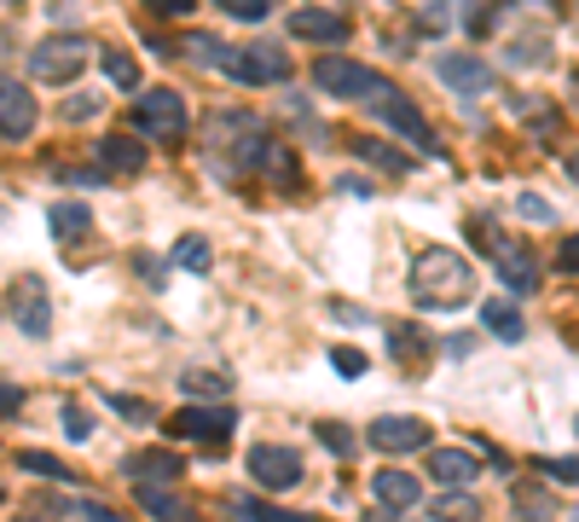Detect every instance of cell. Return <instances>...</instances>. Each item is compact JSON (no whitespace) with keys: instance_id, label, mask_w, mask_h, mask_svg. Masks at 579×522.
Returning a JSON list of instances; mask_svg holds the SVG:
<instances>
[{"instance_id":"obj_1","label":"cell","mask_w":579,"mask_h":522,"mask_svg":"<svg viewBox=\"0 0 579 522\" xmlns=\"http://www.w3.org/2000/svg\"><path fill=\"white\" fill-rule=\"evenodd\" d=\"M475 296V268L458 250H423L411 261V303L429 308V314H446V308H464Z\"/></svg>"},{"instance_id":"obj_2","label":"cell","mask_w":579,"mask_h":522,"mask_svg":"<svg viewBox=\"0 0 579 522\" xmlns=\"http://www.w3.org/2000/svg\"><path fill=\"white\" fill-rule=\"evenodd\" d=\"M88 42L81 35H47L35 53H30V76L35 82H47V88H70L76 76H81V65H88Z\"/></svg>"},{"instance_id":"obj_3","label":"cell","mask_w":579,"mask_h":522,"mask_svg":"<svg viewBox=\"0 0 579 522\" xmlns=\"http://www.w3.org/2000/svg\"><path fill=\"white\" fill-rule=\"evenodd\" d=\"M215 146H220L226 174L256 169L261 157H266V128H261V116H238V111H226V116H220V128H215Z\"/></svg>"},{"instance_id":"obj_4","label":"cell","mask_w":579,"mask_h":522,"mask_svg":"<svg viewBox=\"0 0 579 522\" xmlns=\"http://www.w3.org/2000/svg\"><path fill=\"white\" fill-rule=\"evenodd\" d=\"M314 88L330 99H383L388 76H377L371 65H354V58H319L314 65Z\"/></svg>"},{"instance_id":"obj_5","label":"cell","mask_w":579,"mask_h":522,"mask_svg":"<svg viewBox=\"0 0 579 522\" xmlns=\"http://www.w3.org/2000/svg\"><path fill=\"white\" fill-rule=\"evenodd\" d=\"M469 238H475V245H487L492 268H499V279H504L510 291H533V285H540V261H533L522 245H510L499 227H487V220H469Z\"/></svg>"},{"instance_id":"obj_6","label":"cell","mask_w":579,"mask_h":522,"mask_svg":"<svg viewBox=\"0 0 579 522\" xmlns=\"http://www.w3.org/2000/svg\"><path fill=\"white\" fill-rule=\"evenodd\" d=\"M226 76L243 88H279L290 76V58L279 42H250V47H232V58H226Z\"/></svg>"},{"instance_id":"obj_7","label":"cell","mask_w":579,"mask_h":522,"mask_svg":"<svg viewBox=\"0 0 579 522\" xmlns=\"http://www.w3.org/2000/svg\"><path fill=\"white\" fill-rule=\"evenodd\" d=\"M134 123H139V134H151V139H180V134H185V99H180L174 88L139 93Z\"/></svg>"},{"instance_id":"obj_8","label":"cell","mask_w":579,"mask_h":522,"mask_svg":"<svg viewBox=\"0 0 579 522\" xmlns=\"http://www.w3.org/2000/svg\"><path fill=\"white\" fill-rule=\"evenodd\" d=\"M365 441L377 453H388V458H406V453H423L434 435H429L423 418H377V424L365 430Z\"/></svg>"},{"instance_id":"obj_9","label":"cell","mask_w":579,"mask_h":522,"mask_svg":"<svg viewBox=\"0 0 579 522\" xmlns=\"http://www.w3.org/2000/svg\"><path fill=\"white\" fill-rule=\"evenodd\" d=\"M238 424V412L226 407V400H197V407H185L169 418V430L174 435H197V441H226Z\"/></svg>"},{"instance_id":"obj_10","label":"cell","mask_w":579,"mask_h":522,"mask_svg":"<svg viewBox=\"0 0 579 522\" xmlns=\"http://www.w3.org/2000/svg\"><path fill=\"white\" fill-rule=\"evenodd\" d=\"M250 476L261 481V488H296L302 481V453L296 447H279V441H266V447H250Z\"/></svg>"},{"instance_id":"obj_11","label":"cell","mask_w":579,"mask_h":522,"mask_svg":"<svg viewBox=\"0 0 579 522\" xmlns=\"http://www.w3.org/2000/svg\"><path fill=\"white\" fill-rule=\"evenodd\" d=\"M12 319H18V331H24V337H35V343L53 331V303H47V285H41L35 273L12 285Z\"/></svg>"},{"instance_id":"obj_12","label":"cell","mask_w":579,"mask_h":522,"mask_svg":"<svg viewBox=\"0 0 579 522\" xmlns=\"http://www.w3.org/2000/svg\"><path fill=\"white\" fill-rule=\"evenodd\" d=\"M377 111H383V123H388V134H400V139H411L418 151H434V134H429V123H423V111L411 105V99L400 93V88H388L383 99H377Z\"/></svg>"},{"instance_id":"obj_13","label":"cell","mask_w":579,"mask_h":522,"mask_svg":"<svg viewBox=\"0 0 579 522\" xmlns=\"http://www.w3.org/2000/svg\"><path fill=\"white\" fill-rule=\"evenodd\" d=\"M35 134V93L18 76H0V139H30Z\"/></svg>"},{"instance_id":"obj_14","label":"cell","mask_w":579,"mask_h":522,"mask_svg":"<svg viewBox=\"0 0 579 522\" xmlns=\"http://www.w3.org/2000/svg\"><path fill=\"white\" fill-rule=\"evenodd\" d=\"M434 76H441L458 99H481L492 88V70L481 65V58H469V53H441L434 58Z\"/></svg>"},{"instance_id":"obj_15","label":"cell","mask_w":579,"mask_h":522,"mask_svg":"<svg viewBox=\"0 0 579 522\" xmlns=\"http://www.w3.org/2000/svg\"><path fill=\"white\" fill-rule=\"evenodd\" d=\"M290 35H296V42L330 47V42H348V18L330 12V7H296L290 12Z\"/></svg>"},{"instance_id":"obj_16","label":"cell","mask_w":579,"mask_h":522,"mask_svg":"<svg viewBox=\"0 0 579 522\" xmlns=\"http://www.w3.org/2000/svg\"><path fill=\"white\" fill-rule=\"evenodd\" d=\"M371 493H377V506L395 511V517H406V511L423 499L418 476H406V470H377V476H371Z\"/></svg>"},{"instance_id":"obj_17","label":"cell","mask_w":579,"mask_h":522,"mask_svg":"<svg viewBox=\"0 0 579 522\" xmlns=\"http://www.w3.org/2000/svg\"><path fill=\"white\" fill-rule=\"evenodd\" d=\"M475 470L481 465H475V453H464V447H434L429 453V476L441 481V488H469Z\"/></svg>"},{"instance_id":"obj_18","label":"cell","mask_w":579,"mask_h":522,"mask_svg":"<svg viewBox=\"0 0 579 522\" xmlns=\"http://www.w3.org/2000/svg\"><path fill=\"white\" fill-rule=\"evenodd\" d=\"M134 499H139V511H151L157 522H192V506H185L180 493H169L162 481H139Z\"/></svg>"},{"instance_id":"obj_19","label":"cell","mask_w":579,"mask_h":522,"mask_svg":"<svg viewBox=\"0 0 579 522\" xmlns=\"http://www.w3.org/2000/svg\"><path fill=\"white\" fill-rule=\"evenodd\" d=\"M481 326L499 337V343H522L527 337V319H522V308H515L510 296H492V303L481 308Z\"/></svg>"},{"instance_id":"obj_20","label":"cell","mask_w":579,"mask_h":522,"mask_svg":"<svg viewBox=\"0 0 579 522\" xmlns=\"http://www.w3.org/2000/svg\"><path fill=\"white\" fill-rule=\"evenodd\" d=\"M99 157H105V169H116V174H139L145 169V139L139 134H105Z\"/></svg>"},{"instance_id":"obj_21","label":"cell","mask_w":579,"mask_h":522,"mask_svg":"<svg viewBox=\"0 0 579 522\" xmlns=\"http://www.w3.org/2000/svg\"><path fill=\"white\" fill-rule=\"evenodd\" d=\"M122 470L134 481H174L185 470V458L180 453H134V458H122Z\"/></svg>"},{"instance_id":"obj_22","label":"cell","mask_w":579,"mask_h":522,"mask_svg":"<svg viewBox=\"0 0 579 522\" xmlns=\"http://www.w3.org/2000/svg\"><path fill=\"white\" fill-rule=\"evenodd\" d=\"M88 227H93V209L88 204H53V238H88Z\"/></svg>"},{"instance_id":"obj_23","label":"cell","mask_w":579,"mask_h":522,"mask_svg":"<svg viewBox=\"0 0 579 522\" xmlns=\"http://www.w3.org/2000/svg\"><path fill=\"white\" fill-rule=\"evenodd\" d=\"M354 157H365V163H377V169H395V174L411 169V157L395 151V146H383V139H354Z\"/></svg>"},{"instance_id":"obj_24","label":"cell","mask_w":579,"mask_h":522,"mask_svg":"<svg viewBox=\"0 0 579 522\" xmlns=\"http://www.w3.org/2000/svg\"><path fill=\"white\" fill-rule=\"evenodd\" d=\"M481 517V499L475 493H446V499H434V522H475Z\"/></svg>"},{"instance_id":"obj_25","label":"cell","mask_w":579,"mask_h":522,"mask_svg":"<svg viewBox=\"0 0 579 522\" xmlns=\"http://www.w3.org/2000/svg\"><path fill=\"white\" fill-rule=\"evenodd\" d=\"M174 261H180V268H185V273H209V261H215V256H209V238L185 232V238H180V245H174Z\"/></svg>"},{"instance_id":"obj_26","label":"cell","mask_w":579,"mask_h":522,"mask_svg":"<svg viewBox=\"0 0 579 522\" xmlns=\"http://www.w3.org/2000/svg\"><path fill=\"white\" fill-rule=\"evenodd\" d=\"M238 522H319V517H302V511H273V506H256V499H238L232 506Z\"/></svg>"},{"instance_id":"obj_27","label":"cell","mask_w":579,"mask_h":522,"mask_svg":"<svg viewBox=\"0 0 579 522\" xmlns=\"http://www.w3.org/2000/svg\"><path fill=\"white\" fill-rule=\"evenodd\" d=\"M105 76H111V88H122V93H134L139 88V65H134V58L128 53H105Z\"/></svg>"},{"instance_id":"obj_28","label":"cell","mask_w":579,"mask_h":522,"mask_svg":"<svg viewBox=\"0 0 579 522\" xmlns=\"http://www.w3.org/2000/svg\"><path fill=\"white\" fill-rule=\"evenodd\" d=\"M550 493L545 488H522V493H515V517H522V522H550Z\"/></svg>"},{"instance_id":"obj_29","label":"cell","mask_w":579,"mask_h":522,"mask_svg":"<svg viewBox=\"0 0 579 522\" xmlns=\"http://www.w3.org/2000/svg\"><path fill=\"white\" fill-rule=\"evenodd\" d=\"M226 384H232L226 372H203V366L180 377V389H185V395H226Z\"/></svg>"},{"instance_id":"obj_30","label":"cell","mask_w":579,"mask_h":522,"mask_svg":"<svg viewBox=\"0 0 579 522\" xmlns=\"http://www.w3.org/2000/svg\"><path fill=\"white\" fill-rule=\"evenodd\" d=\"M185 53L203 58V65H215V70H226V58H232V47L215 42V35H192V42H185Z\"/></svg>"},{"instance_id":"obj_31","label":"cell","mask_w":579,"mask_h":522,"mask_svg":"<svg viewBox=\"0 0 579 522\" xmlns=\"http://www.w3.org/2000/svg\"><path fill=\"white\" fill-rule=\"evenodd\" d=\"M314 435H319V441H325V447L337 453V458H348V453H354V430H348V424H330V418H319V424H314Z\"/></svg>"},{"instance_id":"obj_32","label":"cell","mask_w":579,"mask_h":522,"mask_svg":"<svg viewBox=\"0 0 579 522\" xmlns=\"http://www.w3.org/2000/svg\"><path fill=\"white\" fill-rule=\"evenodd\" d=\"M215 7H220V12H232L238 24H261V18L273 12L279 0H215Z\"/></svg>"},{"instance_id":"obj_33","label":"cell","mask_w":579,"mask_h":522,"mask_svg":"<svg viewBox=\"0 0 579 522\" xmlns=\"http://www.w3.org/2000/svg\"><path fill=\"white\" fill-rule=\"evenodd\" d=\"M388 343H395V349H406L411 360H418V354H429L434 343H429V337L418 331V326H388Z\"/></svg>"},{"instance_id":"obj_34","label":"cell","mask_w":579,"mask_h":522,"mask_svg":"<svg viewBox=\"0 0 579 522\" xmlns=\"http://www.w3.org/2000/svg\"><path fill=\"white\" fill-rule=\"evenodd\" d=\"M545 58H550V35H533V42L510 47V65H545Z\"/></svg>"},{"instance_id":"obj_35","label":"cell","mask_w":579,"mask_h":522,"mask_svg":"<svg viewBox=\"0 0 579 522\" xmlns=\"http://www.w3.org/2000/svg\"><path fill=\"white\" fill-rule=\"evenodd\" d=\"M24 470H30V476H53V481H70V465H58L53 453H24Z\"/></svg>"},{"instance_id":"obj_36","label":"cell","mask_w":579,"mask_h":522,"mask_svg":"<svg viewBox=\"0 0 579 522\" xmlns=\"http://www.w3.org/2000/svg\"><path fill=\"white\" fill-rule=\"evenodd\" d=\"M58 424H65V435H70V441H88V435H93V412L65 407V412H58Z\"/></svg>"},{"instance_id":"obj_37","label":"cell","mask_w":579,"mask_h":522,"mask_svg":"<svg viewBox=\"0 0 579 522\" xmlns=\"http://www.w3.org/2000/svg\"><path fill=\"white\" fill-rule=\"evenodd\" d=\"M58 511H76L81 522H128V517H116L111 506H99V499H76V506H58Z\"/></svg>"},{"instance_id":"obj_38","label":"cell","mask_w":579,"mask_h":522,"mask_svg":"<svg viewBox=\"0 0 579 522\" xmlns=\"http://www.w3.org/2000/svg\"><path fill=\"white\" fill-rule=\"evenodd\" d=\"M111 412H122L128 424H151V407H145L139 395H111Z\"/></svg>"},{"instance_id":"obj_39","label":"cell","mask_w":579,"mask_h":522,"mask_svg":"<svg viewBox=\"0 0 579 522\" xmlns=\"http://www.w3.org/2000/svg\"><path fill=\"white\" fill-rule=\"evenodd\" d=\"M515 215H522V220H533V227H545V220H556V209L545 204V197H533V192H522V204H515Z\"/></svg>"},{"instance_id":"obj_40","label":"cell","mask_w":579,"mask_h":522,"mask_svg":"<svg viewBox=\"0 0 579 522\" xmlns=\"http://www.w3.org/2000/svg\"><path fill=\"white\" fill-rule=\"evenodd\" d=\"M330 366H337L342 377H365V354L360 349H330Z\"/></svg>"},{"instance_id":"obj_41","label":"cell","mask_w":579,"mask_h":522,"mask_svg":"<svg viewBox=\"0 0 579 522\" xmlns=\"http://www.w3.org/2000/svg\"><path fill=\"white\" fill-rule=\"evenodd\" d=\"M540 470L556 481H579V458H540Z\"/></svg>"},{"instance_id":"obj_42","label":"cell","mask_w":579,"mask_h":522,"mask_svg":"<svg viewBox=\"0 0 579 522\" xmlns=\"http://www.w3.org/2000/svg\"><path fill=\"white\" fill-rule=\"evenodd\" d=\"M18 407H24V389H18V384H0V418H12Z\"/></svg>"},{"instance_id":"obj_43","label":"cell","mask_w":579,"mask_h":522,"mask_svg":"<svg viewBox=\"0 0 579 522\" xmlns=\"http://www.w3.org/2000/svg\"><path fill=\"white\" fill-rule=\"evenodd\" d=\"M145 7H151V12H169V18H185L197 0H145Z\"/></svg>"},{"instance_id":"obj_44","label":"cell","mask_w":579,"mask_h":522,"mask_svg":"<svg viewBox=\"0 0 579 522\" xmlns=\"http://www.w3.org/2000/svg\"><path fill=\"white\" fill-rule=\"evenodd\" d=\"M93 111H99V99L81 93V99H70V105H65V123H70V116H93Z\"/></svg>"},{"instance_id":"obj_45","label":"cell","mask_w":579,"mask_h":522,"mask_svg":"<svg viewBox=\"0 0 579 522\" xmlns=\"http://www.w3.org/2000/svg\"><path fill=\"white\" fill-rule=\"evenodd\" d=\"M134 268H139V279H151V285H162V268H157V256H134Z\"/></svg>"},{"instance_id":"obj_46","label":"cell","mask_w":579,"mask_h":522,"mask_svg":"<svg viewBox=\"0 0 579 522\" xmlns=\"http://www.w3.org/2000/svg\"><path fill=\"white\" fill-rule=\"evenodd\" d=\"M556 261H563L568 273H579V238H568V245H563V256H556Z\"/></svg>"},{"instance_id":"obj_47","label":"cell","mask_w":579,"mask_h":522,"mask_svg":"<svg viewBox=\"0 0 579 522\" xmlns=\"http://www.w3.org/2000/svg\"><path fill=\"white\" fill-rule=\"evenodd\" d=\"M469 349H475L469 337H446V354H452V360H469Z\"/></svg>"},{"instance_id":"obj_48","label":"cell","mask_w":579,"mask_h":522,"mask_svg":"<svg viewBox=\"0 0 579 522\" xmlns=\"http://www.w3.org/2000/svg\"><path fill=\"white\" fill-rule=\"evenodd\" d=\"M330 314H337V319H348V326H365V308H348V303H337Z\"/></svg>"},{"instance_id":"obj_49","label":"cell","mask_w":579,"mask_h":522,"mask_svg":"<svg viewBox=\"0 0 579 522\" xmlns=\"http://www.w3.org/2000/svg\"><path fill=\"white\" fill-rule=\"evenodd\" d=\"M568 174H574V186H579V151L568 157Z\"/></svg>"},{"instance_id":"obj_50","label":"cell","mask_w":579,"mask_h":522,"mask_svg":"<svg viewBox=\"0 0 579 522\" xmlns=\"http://www.w3.org/2000/svg\"><path fill=\"white\" fill-rule=\"evenodd\" d=\"M568 522H579V506H574V517H568Z\"/></svg>"},{"instance_id":"obj_51","label":"cell","mask_w":579,"mask_h":522,"mask_svg":"<svg viewBox=\"0 0 579 522\" xmlns=\"http://www.w3.org/2000/svg\"><path fill=\"white\" fill-rule=\"evenodd\" d=\"M24 522H41V517H24Z\"/></svg>"}]
</instances>
